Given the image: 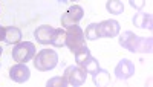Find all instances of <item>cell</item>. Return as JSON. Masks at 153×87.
<instances>
[{
    "mask_svg": "<svg viewBox=\"0 0 153 87\" xmlns=\"http://www.w3.org/2000/svg\"><path fill=\"white\" fill-rule=\"evenodd\" d=\"M120 44L126 47L130 52H138V54H150L153 41L150 37H138L130 31H126L120 37Z\"/></svg>",
    "mask_w": 153,
    "mask_h": 87,
    "instance_id": "cell-1",
    "label": "cell"
},
{
    "mask_svg": "<svg viewBox=\"0 0 153 87\" xmlns=\"http://www.w3.org/2000/svg\"><path fill=\"white\" fill-rule=\"evenodd\" d=\"M66 46L69 47V51L75 55L81 52L83 49H86V37L83 29L78 26V24H74V26H69L66 31Z\"/></svg>",
    "mask_w": 153,
    "mask_h": 87,
    "instance_id": "cell-2",
    "label": "cell"
},
{
    "mask_svg": "<svg viewBox=\"0 0 153 87\" xmlns=\"http://www.w3.org/2000/svg\"><path fill=\"white\" fill-rule=\"evenodd\" d=\"M58 64V54L52 49H42L34 55V67L40 72L52 70Z\"/></svg>",
    "mask_w": 153,
    "mask_h": 87,
    "instance_id": "cell-3",
    "label": "cell"
},
{
    "mask_svg": "<svg viewBox=\"0 0 153 87\" xmlns=\"http://www.w3.org/2000/svg\"><path fill=\"white\" fill-rule=\"evenodd\" d=\"M35 55V44L31 41H20L12 49V58L16 63H28Z\"/></svg>",
    "mask_w": 153,
    "mask_h": 87,
    "instance_id": "cell-4",
    "label": "cell"
},
{
    "mask_svg": "<svg viewBox=\"0 0 153 87\" xmlns=\"http://www.w3.org/2000/svg\"><path fill=\"white\" fill-rule=\"evenodd\" d=\"M86 70L81 67V66H69L66 70H65V75L63 78L66 80V83L69 86H83L86 83Z\"/></svg>",
    "mask_w": 153,
    "mask_h": 87,
    "instance_id": "cell-5",
    "label": "cell"
},
{
    "mask_svg": "<svg viewBox=\"0 0 153 87\" xmlns=\"http://www.w3.org/2000/svg\"><path fill=\"white\" fill-rule=\"evenodd\" d=\"M84 15V11L80 5H72L65 14L61 17V26L65 28H69V26H74V24H78V21L83 18Z\"/></svg>",
    "mask_w": 153,
    "mask_h": 87,
    "instance_id": "cell-6",
    "label": "cell"
},
{
    "mask_svg": "<svg viewBox=\"0 0 153 87\" xmlns=\"http://www.w3.org/2000/svg\"><path fill=\"white\" fill-rule=\"evenodd\" d=\"M29 77H31V70H29V67L26 64H23V63H19V64L12 66L9 69V78L12 81L19 83V84L26 83L29 80Z\"/></svg>",
    "mask_w": 153,
    "mask_h": 87,
    "instance_id": "cell-7",
    "label": "cell"
},
{
    "mask_svg": "<svg viewBox=\"0 0 153 87\" xmlns=\"http://www.w3.org/2000/svg\"><path fill=\"white\" fill-rule=\"evenodd\" d=\"M135 75V66L130 60L123 58L115 67V77L118 80H129Z\"/></svg>",
    "mask_w": 153,
    "mask_h": 87,
    "instance_id": "cell-8",
    "label": "cell"
},
{
    "mask_svg": "<svg viewBox=\"0 0 153 87\" xmlns=\"http://www.w3.org/2000/svg\"><path fill=\"white\" fill-rule=\"evenodd\" d=\"M98 32L100 37H106V38H113L120 34V23L117 20H104L98 23Z\"/></svg>",
    "mask_w": 153,
    "mask_h": 87,
    "instance_id": "cell-9",
    "label": "cell"
},
{
    "mask_svg": "<svg viewBox=\"0 0 153 87\" xmlns=\"http://www.w3.org/2000/svg\"><path fill=\"white\" fill-rule=\"evenodd\" d=\"M52 34H54V28L49 26V24H43V26H38L34 32L35 38L38 43L42 44H51V38H52Z\"/></svg>",
    "mask_w": 153,
    "mask_h": 87,
    "instance_id": "cell-10",
    "label": "cell"
},
{
    "mask_svg": "<svg viewBox=\"0 0 153 87\" xmlns=\"http://www.w3.org/2000/svg\"><path fill=\"white\" fill-rule=\"evenodd\" d=\"M133 24L141 29H152V15L149 12H138L133 15Z\"/></svg>",
    "mask_w": 153,
    "mask_h": 87,
    "instance_id": "cell-11",
    "label": "cell"
},
{
    "mask_svg": "<svg viewBox=\"0 0 153 87\" xmlns=\"http://www.w3.org/2000/svg\"><path fill=\"white\" fill-rule=\"evenodd\" d=\"M22 40V31L16 26L5 28V43L8 44H17Z\"/></svg>",
    "mask_w": 153,
    "mask_h": 87,
    "instance_id": "cell-12",
    "label": "cell"
},
{
    "mask_svg": "<svg viewBox=\"0 0 153 87\" xmlns=\"http://www.w3.org/2000/svg\"><path fill=\"white\" fill-rule=\"evenodd\" d=\"M92 80H94V84L98 86V87H106L109 86L110 83V73L104 69H98L97 72L92 73Z\"/></svg>",
    "mask_w": 153,
    "mask_h": 87,
    "instance_id": "cell-13",
    "label": "cell"
},
{
    "mask_svg": "<svg viewBox=\"0 0 153 87\" xmlns=\"http://www.w3.org/2000/svg\"><path fill=\"white\" fill-rule=\"evenodd\" d=\"M51 44L55 46V47H63V46H66V31L63 29V28L54 29L52 38H51Z\"/></svg>",
    "mask_w": 153,
    "mask_h": 87,
    "instance_id": "cell-14",
    "label": "cell"
},
{
    "mask_svg": "<svg viewBox=\"0 0 153 87\" xmlns=\"http://www.w3.org/2000/svg\"><path fill=\"white\" fill-rule=\"evenodd\" d=\"M87 73H91V75H92V73L94 72H97L98 69H100V63H98V60H95L92 55H89L84 61H83V63L80 64Z\"/></svg>",
    "mask_w": 153,
    "mask_h": 87,
    "instance_id": "cell-15",
    "label": "cell"
},
{
    "mask_svg": "<svg viewBox=\"0 0 153 87\" xmlns=\"http://www.w3.org/2000/svg\"><path fill=\"white\" fill-rule=\"evenodd\" d=\"M106 9L110 12V14L120 15V14H123V11H124V5H123V2H120V0H107Z\"/></svg>",
    "mask_w": 153,
    "mask_h": 87,
    "instance_id": "cell-16",
    "label": "cell"
},
{
    "mask_svg": "<svg viewBox=\"0 0 153 87\" xmlns=\"http://www.w3.org/2000/svg\"><path fill=\"white\" fill-rule=\"evenodd\" d=\"M84 37L87 40H97L100 38V32H98V23H91L89 26L86 28V32H84Z\"/></svg>",
    "mask_w": 153,
    "mask_h": 87,
    "instance_id": "cell-17",
    "label": "cell"
},
{
    "mask_svg": "<svg viewBox=\"0 0 153 87\" xmlns=\"http://www.w3.org/2000/svg\"><path fill=\"white\" fill-rule=\"evenodd\" d=\"M48 87H66L68 83L63 77H55V78H51L48 83H46Z\"/></svg>",
    "mask_w": 153,
    "mask_h": 87,
    "instance_id": "cell-18",
    "label": "cell"
},
{
    "mask_svg": "<svg viewBox=\"0 0 153 87\" xmlns=\"http://www.w3.org/2000/svg\"><path fill=\"white\" fill-rule=\"evenodd\" d=\"M129 3L135 9H143L144 5H146V0H129Z\"/></svg>",
    "mask_w": 153,
    "mask_h": 87,
    "instance_id": "cell-19",
    "label": "cell"
},
{
    "mask_svg": "<svg viewBox=\"0 0 153 87\" xmlns=\"http://www.w3.org/2000/svg\"><path fill=\"white\" fill-rule=\"evenodd\" d=\"M0 41H5V28L0 26Z\"/></svg>",
    "mask_w": 153,
    "mask_h": 87,
    "instance_id": "cell-20",
    "label": "cell"
},
{
    "mask_svg": "<svg viewBox=\"0 0 153 87\" xmlns=\"http://www.w3.org/2000/svg\"><path fill=\"white\" fill-rule=\"evenodd\" d=\"M2 54H3V49H2V47H0V55H2Z\"/></svg>",
    "mask_w": 153,
    "mask_h": 87,
    "instance_id": "cell-21",
    "label": "cell"
},
{
    "mask_svg": "<svg viewBox=\"0 0 153 87\" xmlns=\"http://www.w3.org/2000/svg\"><path fill=\"white\" fill-rule=\"evenodd\" d=\"M71 2H76V0H71Z\"/></svg>",
    "mask_w": 153,
    "mask_h": 87,
    "instance_id": "cell-22",
    "label": "cell"
}]
</instances>
